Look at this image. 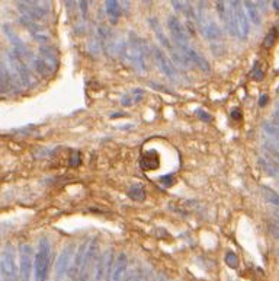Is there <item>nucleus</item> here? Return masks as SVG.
<instances>
[{"mask_svg":"<svg viewBox=\"0 0 279 281\" xmlns=\"http://www.w3.org/2000/svg\"><path fill=\"white\" fill-rule=\"evenodd\" d=\"M118 54L137 72H147V58L151 55V47L147 41L130 31L127 41L118 44Z\"/></svg>","mask_w":279,"mask_h":281,"instance_id":"obj_1","label":"nucleus"},{"mask_svg":"<svg viewBox=\"0 0 279 281\" xmlns=\"http://www.w3.org/2000/svg\"><path fill=\"white\" fill-rule=\"evenodd\" d=\"M51 259V245L47 238H41L38 251L34 256V278L35 281H47Z\"/></svg>","mask_w":279,"mask_h":281,"instance_id":"obj_2","label":"nucleus"},{"mask_svg":"<svg viewBox=\"0 0 279 281\" xmlns=\"http://www.w3.org/2000/svg\"><path fill=\"white\" fill-rule=\"evenodd\" d=\"M227 12L231 15L234 19V24L237 27V34H239L240 41H247L250 35V21L246 14V9L243 6L241 0H226Z\"/></svg>","mask_w":279,"mask_h":281,"instance_id":"obj_3","label":"nucleus"},{"mask_svg":"<svg viewBox=\"0 0 279 281\" xmlns=\"http://www.w3.org/2000/svg\"><path fill=\"white\" fill-rule=\"evenodd\" d=\"M8 60L12 67V73H14L12 76L15 78L16 83H19L25 88H31L34 83V78H32V72L28 67L27 61L21 55L15 53L14 50L8 53Z\"/></svg>","mask_w":279,"mask_h":281,"instance_id":"obj_4","label":"nucleus"},{"mask_svg":"<svg viewBox=\"0 0 279 281\" xmlns=\"http://www.w3.org/2000/svg\"><path fill=\"white\" fill-rule=\"evenodd\" d=\"M0 271L5 281H18L19 271L16 265V256H15V249L12 245L5 246L2 256H0Z\"/></svg>","mask_w":279,"mask_h":281,"instance_id":"obj_5","label":"nucleus"},{"mask_svg":"<svg viewBox=\"0 0 279 281\" xmlns=\"http://www.w3.org/2000/svg\"><path fill=\"white\" fill-rule=\"evenodd\" d=\"M98 249H99V243H98V239L95 238L93 241H90L89 243H87L86 254H84L83 262H81V267H80V272H79V277H77V281L90 280L93 268H95V265H96V259H98Z\"/></svg>","mask_w":279,"mask_h":281,"instance_id":"obj_6","label":"nucleus"},{"mask_svg":"<svg viewBox=\"0 0 279 281\" xmlns=\"http://www.w3.org/2000/svg\"><path fill=\"white\" fill-rule=\"evenodd\" d=\"M19 275L21 281H32L34 271V251L28 243H21L19 246Z\"/></svg>","mask_w":279,"mask_h":281,"instance_id":"obj_7","label":"nucleus"},{"mask_svg":"<svg viewBox=\"0 0 279 281\" xmlns=\"http://www.w3.org/2000/svg\"><path fill=\"white\" fill-rule=\"evenodd\" d=\"M114 262H115L114 249H108L107 252L98 256L95 265V281H107L108 278H111Z\"/></svg>","mask_w":279,"mask_h":281,"instance_id":"obj_8","label":"nucleus"},{"mask_svg":"<svg viewBox=\"0 0 279 281\" xmlns=\"http://www.w3.org/2000/svg\"><path fill=\"white\" fill-rule=\"evenodd\" d=\"M151 57L154 58L156 64L159 67V70L164 75L167 76L169 79H177L179 78V73H177V68L176 66L172 63V60L164 54V51L157 47V45H151Z\"/></svg>","mask_w":279,"mask_h":281,"instance_id":"obj_9","label":"nucleus"},{"mask_svg":"<svg viewBox=\"0 0 279 281\" xmlns=\"http://www.w3.org/2000/svg\"><path fill=\"white\" fill-rule=\"evenodd\" d=\"M174 47L185 54L186 57L189 58V61L192 63V66L195 67V68H198V70L204 72V73H208V72L211 70V66H210V63L207 61V58H205L204 55H201L197 50H194L189 44H174Z\"/></svg>","mask_w":279,"mask_h":281,"instance_id":"obj_10","label":"nucleus"},{"mask_svg":"<svg viewBox=\"0 0 279 281\" xmlns=\"http://www.w3.org/2000/svg\"><path fill=\"white\" fill-rule=\"evenodd\" d=\"M167 29L174 44H189L191 35L188 34L185 25L180 22V19L176 15H170L167 18Z\"/></svg>","mask_w":279,"mask_h":281,"instance_id":"obj_11","label":"nucleus"},{"mask_svg":"<svg viewBox=\"0 0 279 281\" xmlns=\"http://www.w3.org/2000/svg\"><path fill=\"white\" fill-rule=\"evenodd\" d=\"M73 256H74V246L67 245L66 248L61 251V254L58 255L57 262H55V277H57L55 280L60 281L64 278V275L68 272V268L71 265Z\"/></svg>","mask_w":279,"mask_h":281,"instance_id":"obj_12","label":"nucleus"},{"mask_svg":"<svg viewBox=\"0 0 279 281\" xmlns=\"http://www.w3.org/2000/svg\"><path fill=\"white\" fill-rule=\"evenodd\" d=\"M3 31H5L6 37L9 38V41L12 42V50H14L15 53L18 54V55H21L24 60H28V58L34 60L31 50L28 48L27 44L21 40V37H19V35L15 32L14 29H12V27H9V25H3Z\"/></svg>","mask_w":279,"mask_h":281,"instance_id":"obj_13","label":"nucleus"},{"mask_svg":"<svg viewBox=\"0 0 279 281\" xmlns=\"http://www.w3.org/2000/svg\"><path fill=\"white\" fill-rule=\"evenodd\" d=\"M18 9L21 12V16L29 18V19H32L35 22H42V21H45L48 18V11L45 8H41V6H32V5L19 3Z\"/></svg>","mask_w":279,"mask_h":281,"instance_id":"obj_14","label":"nucleus"},{"mask_svg":"<svg viewBox=\"0 0 279 281\" xmlns=\"http://www.w3.org/2000/svg\"><path fill=\"white\" fill-rule=\"evenodd\" d=\"M40 57L44 60V63L47 64V67L50 68V72L53 75L54 72L57 70V67H58V54H57V50L54 48L53 45H50V44L41 45Z\"/></svg>","mask_w":279,"mask_h":281,"instance_id":"obj_15","label":"nucleus"},{"mask_svg":"<svg viewBox=\"0 0 279 281\" xmlns=\"http://www.w3.org/2000/svg\"><path fill=\"white\" fill-rule=\"evenodd\" d=\"M148 25L151 28V31L154 32V35H156V38H157V41L160 42V45H161L163 48H166L167 51H172V48L174 45L172 44V41L167 38V35L163 32L159 19L154 18V16H153V18H148Z\"/></svg>","mask_w":279,"mask_h":281,"instance_id":"obj_16","label":"nucleus"},{"mask_svg":"<svg viewBox=\"0 0 279 281\" xmlns=\"http://www.w3.org/2000/svg\"><path fill=\"white\" fill-rule=\"evenodd\" d=\"M128 269V256L125 252H121L114 262L112 274H111V281H122L125 277V272Z\"/></svg>","mask_w":279,"mask_h":281,"instance_id":"obj_17","label":"nucleus"},{"mask_svg":"<svg viewBox=\"0 0 279 281\" xmlns=\"http://www.w3.org/2000/svg\"><path fill=\"white\" fill-rule=\"evenodd\" d=\"M86 248H87V242L81 243L79 246V249L74 252V256H73V261H71V265L68 268V277L73 278V280H77L80 272V267H81V262H83V258H84V254H86Z\"/></svg>","mask_w":279,"mask_h":281,"instance_id":"obj_18","label":"nucleus"},{"mask_svg":"<svg viewBox=\"0 0 279 281\" xmlns=\"http://www.w3.org/2000/svg\"><path fill=\"white\" fill-rule=\"evenodd\" d=\"M15 85H16V81L12 76L11 70L3 63H0V95L9 94Z\"/></svg>","mask_w":279,"mask_h":281,"instance_id":"obj_19","label":"nucleus"},{"mask_svg":"<svg viewBox=\"0 0 279 281\" xmlns=\"http://www.w3.org/2000/svg\"><path fill=\"white\" fill-rule=\"evenodd\" d=\"M243 2V6L246 9V14L249 16V21L254 24L256 27H260L262 24V14H260V9L259 6L256 5V0H241Z\"/></svg>","mask_w":279,"mask_h":281,"instance_id":"obj_20","label":"nucleus"},{"mask_svg":"<svg viewBox=\"0 0 279 281\" xmlns=\"http://www.w3.org/2000/svg\"><path fill=\"white\" fill-rule=\"evenodd\" d=\"M105 12L112 25L118 24L121 15H122L120 0H105Z\"/></svg>","mask_w":279,"mask_h":281,"instance_id":"obj_21","label":"nucleus"},{"mask_svg":"<svg viewBox=\"0 0 279 281\" xmlns=\"http://www.w3.org/2000/svg\"><path fill=\"white\" fill-rule=\"evenodd\" d=\"M259 166L262 171L269 176H279V163L278 162L270 161L267 158H260L259 159Z\"/></svg>","mask_w":279,"mask_h":281,"instance_id":"obj_22","label":"nucleus"},{"mask_svg":"<svg viewBox=\"0 0 279 281\" xmlns=\"http://www.w3.org/2000/svg\"><path fill=\"white\" fill-rule=\"evenodd\" d=\"M19 22H21V25L22 27H25L32 34V37L34 35H38V34H44L45 32V28L41 25L40 22H35V21H32V19H29V18H25V16H21L19 18Z\"/></svg>","mask_w":279,"mask_h":281,"instance_id":"obj_23","label":"nucleus"},{"mask_svg":"<svg viewBox=\"0 0 279 281\" xmlns=\"http://www.w3.org/2000/svg\"><path fill=\"white\" fill-rule=\"evenodd\" d=\"M128 197L134 201H144L147 197L146 189L143 185H131L128 188Z\"/></svg>","mask_w":279,"mask_h":281,"instance_id":"obj_24","label":"nucleus"},{"mask_svg":"<svg viewBox=\"0 0 279 281\" xmlns=\"http://www.w3.org/2000/svg\"><path fill=\"white\" fill-rule=\"evenodd\" d=\"M260 191H262V195L265 201H267L269 204L275 205V207H279V194L276 191H273L272 188L269 187H260Z\"/></svg>","mask_w":279,"mask_h":281,"instance_id":"obj_25","label":"nucleus"},{"mask_svg":"<svg viewBox=\"0 0 279 281\" xmlns=\"http://www.w3.org/2000/svg\"><path fill=\"white\" fill-rule=\"evenodd\" d=\"M262 128H263V133H265L266 137H269L272 140H279V127L275 122L265 121Z\"/></svg>","mask_w":279,"mask_h":281,"instance_id":"obj_26","label":"nucleus"},{"mask_svg":"<svg viewBox=\"0 0 279 281\" xmlns=\"http://www.w3.org/2000/svg\"><path fill=\"white\" fill-rule=\"evenodd\" d=\"M32 64H34V68H35V72L42 76V78H45V76H48V75H51V72H50V68L47 67V64L44 63V60L41 58L40 55L38 57H34V60H32Z\"/></svg>","mask_w":279,"mask_h":281,"instance_id":"obj_27","label":"nucleus"},{"mask_svg":"<svg viewBox=\"0 0 279 281\" xmlns=\"http://www.w3.org/2000/svg\"><path fill=\"white\" fill-rule=\"evenodd\" d=\"M278 40V29L276 28H272L267 34H266L265 41H263V45L266 48H270L275 42Z\"/></svg>","mask_w":279,"mask_h":281,"instance_id":"obj_28","label":"nucleus"},{"mask_svg":"<svg viewBox=\"0 0 279 281\" xmlns=\"http://www.w3.org/2000/svg\"><path fill=\"white\" fill-rule=\"evenodd\" d=\"M215 9H217L218 18L224 22V19H226V12H227L226 0H215Z\"/></svg>","mask_w":279,"mask_h":281,"instance_id":"obj_29","label":"nucleus"},{"mask_svg":"<svg viewBox=\"0 0 279 281\" xmlns=\"http://www.w3.org/2000/svg\"><path fill=\"white\" fill-rule=\"evenodd\" d=\"M224 261H226V264L228 265L230 268H237L239 267V256L236 252H227L226 254V258H224Z\"/></svg>","mask_w":279,"mask_h":281,"instance_id":"obj_30","label":"nucleus"},{"mask_svg":"<svg viewBox=\"0 0 279 281\" xmlns=\"http://www.w3.org/2000/svg\"><path fill=\"white\" fill-rule=\"evenodd\" d=\"M80 8V15H81V19L86 21L87 16H89V2L87 0H80L79 2Z\"/></svg>","mask_w":279,"mask_h":281,"instance_id":"obj_31","label":"nucleus"},{"mask_svg":"<svg viewBox=\"0 0 279 281\" xmlns=\"http://www.w3.org/2000/svg\"><path fill=\"white\" fill-rule=\"evenodd\" d=\"M250 76H252V79H254V81H262V79L265 78V75H263V72L260 70V67H259V63H257V61L254 63V67H253Z\"/></svg>","mask_w":279,"mask_h":281,"instance_id":"obj_32","label":"nucleus"},{"mask_svg":"<svg viewBox=\"0 0 279 281\" xmlns=\"http://www.w3.org/2000/svg\"><path fill=\"white\" fill-rule=\"evenodd\" d=\"M80 161H81V155H80V152L77 150H74L73 153H71V156H70V166H79L80 165Z\"/></svg>","mask_w":279,"mask_h":281,"instance_id":"obj_33","label":"nucleus"},{"mask_svg":"<svg viewBox=\"0 0 279 281\" xmlns=\"http://www.w3.org/2000/svg\"><path fill=\"white\" fill-rule=\"evenodd\" d=\"M160 182L164 187H172L173 184H174V175H163L160 178Z\"/></svg>","mask_w":279,"mask_h":281,"instance_id":"obj_34","label":"nucleus"},{"mask_svg":"<svg viewBox=\"0 0 279 281\" xmlns=\"http://www.w3.org/2000/svg\"><path fill=\"white\" fill-rule=\"evenodd\" d=\"M131 96H133L134 99V104H137V102H140L141 99H143V96H144V91L143 89H134L130 92Z\"/></svg>","mask_w":279,"mask_h":281,"instance_id":"obj_35","label":"nucleus"},{"mask_svg":"<svg viewBox=\"0 0 279 281\" xmlns=\"http://www.w3.org/2000/svg\"><path fill=\"white\" fill-rule=\"evenodd\" d=\"M121 104L124 105V107H131L134 105V99L131 94H125L122 98H121Z\"/></svg>","mask_w":279,"mask_h":281,"instance_id":"obj_36","label":"nucleus"},{"mask_svg":"<svg viewBox=\"0 0 279 281\" xmlns=\"http://www.w3.org/2000/svg\"><path fill=\"white\" fill-rule=\"evenodd\" d=\"M170 3H172V8L174 9V12H177V14L183 12V2L182 0H170Z\"/></svg>","mask_w":279,"mask_h":281,"instance_id":"obj_37","label":"nucleus"},{"mask_svg":"<svg viewBox=\"0 0 279 281\" xmlns=\"http://www.w3.org/2000/svg\"><path fill=\"white\" fill-rule=\"evenodd\" d=\"M19 3H24V5H32V6H41V8H45L44 6V2L45 0H18ZM47 9V8H45Z\"/></svg>","mask_w":279,"mask_h":281,"instance_id":"obj_38","label":"nucleus"},{"mask_svg":"<svg viewBox=\"0 0 279 281\" xmlns=\"http://www.w3.org/2000/svg\"><path fill=\"white\" fill-rule=\"evenodd\" d=\"M121 9L125 15L130 14V9H131V0H120Z\"/></svg>","mask_w":279,"mask_h":281,"instance_id":"obj_39","label":"nucleus"},{"mask_svg":"<svg viewBox=\"0 0 279 281\" xmlns=\"http://www.w3.org/2000/svg\"><path fill=\"white\" fill-rule=\"evenodd\" d=\"M267 228H269V232H270V233H272V235H273V236L279 241V225L270 222V223L267 225Z\"/></svg>","mask_w":279,"mask_h":281,"instance_id":"obj_40","label":"nucleus"},{"mask_svg":"<svg viewBox=\"0 0 279 281\" xmlns=\"http://www.w3.org/2000/svg\"><path fill=\"white\" fill-rule=\"evenodd\" d=\"M197 115L202 121H211V115L207 111H204V109H197Z\"/></svg>","mask_w":279,"mask_h":281,"instance_id":"obj_41","label":"nucleus"},{"mask_svg":"<svg viewBox=\"0 0 279 281\" xmlns=\"http://www.w3.org/2000/svg\"><path fill=\"white\" fill-rule=\"evenodd\" d=\"M134 281H148V277H147V274L144 271H137L135 272V280Z\"/></svg>","mask_w":279,"mask_h":281,"instance_id":"obj_42","label":"nucleus"},{"mask_svg":"<svg viewBox=\"0 0 279 281\" xmlns=\"http://www.w3.org/2000/svg\"><path fill=\"white\" fill-rule=\"evenodd\" d=\"M267 3H269V0H256V5L259 6L260 12H265L267 9Z\"/></svg>","mask_w":279,"mask_h":281,"instance_id":"obj_43","label":"nucleus"},{"mask_svg":"<svg viewBox=\"0 0 279 281\" xmlns=\"http://www.w3.org/2000/svg\"><path fill=\"white\" fill-rule=\"evenodd\" d=\"M267 101H269V95L262 94L260 95V98H259V105H260V107H265L266 104H267Z\"/></svg>","mask_w":279,"mask_h":281,"instance_id":"obj_44","label":"nucleus"},{"mask_svg":"<svg viewBox=\"0 0 279 281\" xmlns=\"http://www.w3.org/2000/svg\"><path fill=\"white\" fill-rule=\"evenodd\" d=\"M135 272H137V271H130V272L122 278V281H134L135 280Z\"/></svg>","mask_w":279,"mask_h":281,"instance_id":"obj_45","label":"nucleus"},{"mask_svg":"<svg viewBox=\"0 0 279 281\" xmlns=\"http://www.w3.org/2000/svg\"><path fill=\"white\" fill-rule=\"evenodd\" d=\"M273 122L276 124L279 127V104H278V111L276 112H273Z\"/></svg>","mask_w":279,"mask_h":281,"instance_id":"obj_46","label":"nucleus"},{"mask_svg":"<svg viewBox=\"0 0 279 281\" xmlns=\"http://www.w3.org/2000/svg\"><path fill=\"white\" fill-rule=\"evenodd\" d=\"M273 217H275V222H276V225H279V213H278V212H275V213H273Z\"/></svg>","mask_w":279,"mask_h":281,"instance_id":"obj_47","label":"nucleus"},{"mask_svg":"<svg viewBox=\"0 0 279 281\" xmlns=\"http://www.w3.org/2000/svg\"><path fill=\"white\" fill-rule=\"evenodd\" d=\"M273 8H275L276 11H279V0H275V2H273Z\"/></svg>","mask_w":279,"mask_h":281,"instance_id":"obj_48","label":"nucleus"},{"mask_svg":"<svg viewBox=\"0 0 279 281\" xmlns=\"http://www.w3.org/2000/svg\"><path fill=\"white\" fill-rule=\"evenodd\" d=\"M159 281H167V280H166V278H160Z\"/></svg>","mask_w":279,"mask_h":281,"instance_id":"obj_49","label":"nucleus"},{"mask_svg":"<svg viewBox=\"0 0 279 281\" xmlns=\"http://www.w3.org/2000/svg\"><path fill=\"white\" fill-rule=\"evenodd\" d=\"M55 281H57V280H55Z\"/></svg>","mask_w":279,"mask_h":281,"instance_id":"obj_50","label":"nucleus"}]
</instances>
